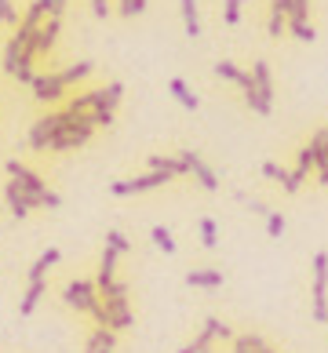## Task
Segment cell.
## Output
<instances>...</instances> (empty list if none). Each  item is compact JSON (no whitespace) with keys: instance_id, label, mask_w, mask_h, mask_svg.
I'll use <instances>...</instances> for the list:
<instances>
[{"instance_id":"20","label":"cell","mask_w":328,"mask_h":353,"mask_svg":"<svg viewBox=\"0 0 328 353\" xmlns=\"http://www.w3.org/2000/svg\"><path fill=\"white\" fill-rule=\"evenodd\" d=\"M4 201H8V208H11V215H15V219H26V215L33 212L30 201H26V193L19 190V182H11V179H8V186H4Z\"/></svg>"},{"instance_id":"1","label":"cell","mask_w":328,"mask_h":353,"mask_svg":"<svg viewBox=\"0 0 328 353\" xmlns=\"http://www.w3.org/2000/svg\"><path fill=\"white\" fill-rule=\"evenodd\" d=\"M8 179L11 182H19V190L26 193V201H30V208L37 212V208H62V197L55 190H48V182L33 172V168H26L19 161H8Z\"/></svg>"},{"instance_id":"24","label":"cell","mask_w":328,"mask_h":353,"mask_svg":"<svg viewBox=\"0 0 328 353\" xmlns=\"http://www.w3.org/2000/svg\"><path fill=\"white\" fill-rule=\"evenodd\" d=\"M212 346H215V335H212V328L204 324V328L197 332V335H193V339H190V343L182 346L179 353H212Z\"/></svg>"},{"instance_id":"31","label":"cell","mask_w":328,"mask_h":353,"mask_svg":"<svg viewBox=\"0 0 328 353\" xmlns=\"http://www.w3.org/2000/svg\"><path fill=\"white\" fill-rule=\"evenodd\" d=\"M146 4H150V0H121V4H117V15H121V19H135V15L146 11Z\"/></svg>"},{"instance_id":"21","label":"cell","mask_w":328,"mask_h":353,"mask_svg":"<svg viewBox=\"0 0 328 353\" xmlns=\"http://www.w3.org/2000/svg\"><path fill=\"white\" fill-rule=\"evenodd\" d=\"M168 91H172V99L179 102L182 110H197V106H201V99L193 95V88L182 81V77H172V81H168Z\"/></svg>"},{"instance_id":"36","label":"cell","mask_w":328,"mask_h":353,"mask_svg":"<svg viewBox=\"0 0 328 353\" xmlns=\"http://www.w3.org/2000/svg\"><path fill=\"white\" fill-rule=\"evenodd\" d=\"M288 30V15H281V11H270V22H267V33L270 37H281Z\"/></svg>"},{"instance_id":"22","label":"cell","mask_w":328,"mask_h":353,"mask_svg":"<svg viewBox=\"0 0 328 353\" xmlns=\"http://www.w3.org/2000/svg\"><path fill=\"white\" fill-rule=\"evenodd\" d=\"M179 11H182V30L186 37H201V11H197V0H179Z\"/></svg>"},{"instance_id":"35","label":"cell","mask_w":328,"mask_h":353,"mask_svg":"<svg viewBox=\"0 0 328 353\" xmlns=\"http://www.w3.org/2000/svg\"><path fill=\"white\" fill-rule=\"evenodd\" d=\"M204 324L212 328V335H215V339H230V343H233V328H230L226 321H219V317H204Z\"/></svg>"},{"instance_id":"34","label":"cell","mask_w":328,"mask_h":353,"mask_svg":"<svg viewBox=\"0 0 328 353\" xmlns=\"http://www.w3.org/2000/svg\"><path fill=\"white\" fill-rule=\"evenodd\" d=\"M288 22H310V0H292V11H288Z\"/></svg>"},{"instance_id":"13","label":"cell","mask_w":328,"mask_h":353,"mask_svg":"<svg viewBox=\"0 0 328 353\" xmlns=\"http://www.w3.org/2000/svg\"><path fill=\"white\" fill-rule=\"evenodd\" d=\"M215 77H219V81H226V84H238L241 91L252 84V70H241L238 62H230V59H219L215 62Z\"/></svg>"},{"instance_id":"38","label":"cell","mask_w":328,"mask_h":353,"mask_svg":"<svg viewBox=\"0 0 328 353\" xmlns=\"http://www.w3.org/2000/svg\"><path fill=\"white\" fill-rule=\"evenodd\" d=\"M233 353H255V346H252V332H248V335H233Z\"/></svg>"},{"instance_id":"7","label":"cell","mask_w":328,"mask_h":353,"mask_svg":"<svg viewBox=\"0 0 328 353\" xmlns=\"http://www.w3.org/2000/svg\"><path fill=\"white\" fill-rule=\"evenodd\" d=\"M121 99H124V84H121V81H110L106 88H99V102H95V110H91V121H95V128H110V124H113Z\"/></svg>"},{"instance_id":"15","label":"cell","mask_w":328,"mask_h":353,"mask_svg":"<svg viewBox=\"0 0 328 353\" xmlns=\"http://www.w3.org/2000/svg\"><path fill=\"white\" fill-rule=\"evenodd\" d=\"M44 295H48V281H26V292L19 299V317H30V313L41 306Z\"/></svg>"},{"instance_id":"4","label":"cell","mask_w":328,"mask_h":353,"mask_svg":"<svg viewBox=\"0 0 328 353\" xmlns=\"http://www.w3.org/2000/svg\"><path fill=\"white\" fill-rule=\"evenodd\" d=\"M62 303L70 306L73 313H88L99 306V288H95V281H84V277H73V281H66V288H62Z\"/></svg>"},{"instance_id":"2","label":"cell","mask_w":328,"mask_h":353,"mask_svg":"<svg viewBox=\"0 0 328 353\" xmlns=\"http://www.w3.org/2000/svg\"><path fill=\"white\" fill-rule=\"evenodd\" d=\"M66 110V106H62ZM99 128H95V121H91V113H70L66 110V124L59 128V135L51 139V146H48V153H70V150H81V146H88L91 142V135H95Z\"/></svg>"},{"instance_id":"40","label":"cell","mask_w":328,"mask_h":353,"mask_svg":"<svg viewBox=\"0 0 328 353\" xmlns=\"http://www.w3.org/2000/svg\"><path fill=\"white\" fill-rule=\"evenodd\" d=\"M270 11H281V15H288V11H292V0H270Z\"/></svg>"},{"instance_id":"37","label":"cell","mask_w":328,"mask_h":353,"mask_svg":"<svg viewBox=\"0 0 328 353\" xmlns=\"http://www.w3.org/2000/svg\"><path fill=\"white\" fill-rule=\"evenodd\" d=\"M267 233H270V237H281V233H284V215L281 212L267 215Z\"/></svg>"},{"instance_id":"29","label":"cell","mask_w":328,"mask_h":353,"mask_svg":"<svg viewBox=\"0 0 328 353\" xmlns=\"http://www.w3.org/2000/svg\"><path fill=\"white\" fill-rule=\"evenodd\" d=\"M259 172H262V179H270V182H281V186L288 182V168H281L278 161H262V168H259Z\"/></svg>"},{"instance_id":"3","label":"cell","mask_w":328,"mask_h":353,"mask_svg":"<svg viewBox=\"0 0 328 353\" xmlns=\"http://www.w3.org/2000/svg\"><path fill=\"white\" fill-rule=\"evenodd\" d=\"M310 317L328 324V252L310 259Z\"/></svg>"},{"instance_id":"25","label":"cell","mask_w":328,"mask_h":353,"mask_svg":"<svg viewBox=\"0 0 328 353\" xmlns=\"http://www.w3.org/2000/svg\"><path fill=\"white\" fill-rule=\"evenodd\" d=\"M197 233H201V244L208 248V252H212V248H219V226H215V219H201L197 222Z\"/></svg>"},{"instance_id":"18","label":"cell","mask_w":328,"mask_h":353,"mask_svg":"<svg viewBox=\"0 0 328 353\" xmlns=\"http://www.w3.org/2000/svg\"><path fill=\"white\" fill-rule=\"evenodd\" d=\"M59 259H62L59 248H48V252H41V255H37V263L30 266V273H26V281H44V277H48V270H51V266H59Z\"/></svg>"},{"instance_id":"16","label":"cell","mask_w":328,"mask_h":353,"mask_svg":"<svg viewBox=\"0 0 328 353\" xmlns=\"http://www.w3.org/2000/svg\"><path fill=\"white\" fill-rule=\"evenodd\" d=\"M310 146L318 153V182L328 186V128H318V132L310 135Z\"/></svg>"},{"instance_id":"30","label":"cell","mask_w":328,"mask_h":353,"mask_svg":"<svg viewBox=\"0 0 328 353\" xmlns=\"http://www.w3.org/2000/svg\"><path fill=\"white\" fill-rule=\"evenodd\" d=\"M106 248H113L117 255H128L131 252V241L124 237L121 230H106Z\"/></svg>"},{"instance_id":"11","label":"cell","mask_w":328,"mask_h":353,"mask_svg":"<svg viewBox=\"0 0 328 353\" xmlns=\"http://www.w3.org/2000/svg\"><path fill=\"white\" fill-rule=\"evenodd\" d=\"M59 33H62V19H44L41 26H37V37H33V55H37V59L48 55V51L55 48Z\"/></svg>"},{"instance_id":"26","label":"cell","mask_w":328,"mask_h":353,"mask_svg":"<svg viewBox=\"0 0 328 353\" xmlns=\"http://www.w3.org/2000/svg\"><path fill=\"white\" fill-rule=\"evenodd\" d=\"M150 241L161 248L164 255H175V237H172V230H168V226H153L150 230Z\"/></svg>"},{"instance_id":"28","label":"cell","mask_w":328,"mask_h":353,"mask_svg":"<svg viewBox=\"0 0 328 353\" xmlns=\"http://www.w3.org/2000/svg\"><path fill=\"white\" fill-rule=\"evenodd\" d=\"M288 33H292L296 41H303V44H313V41H318V30H313L310 22H288Z\"/></svg>"},{"instance_id":"14","label":"cell","mask_w":328,"mask_h":353,"mask_svg":"<svg viewBox=\"0 0 328 353\" xmlns=\"http://www.w3.org/2000/svg\"><path fill=\"white\" fill-rule=\"evenodd\" d=\"M117 350V332L113 328H91L88 332V343H84V353H113Z\"/></svg>"},{"instance_id":"5","label":"cell","mask_w":328,"mask_h":353,"mask_svg":"<svg viewBox=\"0 0 328 353\" xmlns=\"http://www.w3.org/2000/svg\"><path fill=\"white\" fill-rule=\"evenodd\" d=\"M62 124H66V110H51V113H44V117H37L33 128H30V135H26V142H30V150H37V153H48L51 139L59 135V128H62Z\"/></svg>"},{"instance_id":"27","label":"cell","mask_w":328,"mask_h":353,"mask_svg":"<svg viewBox=\"0 0 328 353\" xmlns=\"http://www.w3.org/2000/svg\"><path fill=\"white\" fill-rule=\"evenodd\" d=\"M244 4H252V0H222V22H226V26H238Z\"/></svg>"},{"instance_id":"39","label":"cell","mask_w":328,"mask_h":353,"mask_svg":"<svg viewBox=\"0 0 328 353\" xmlns=\"http://www.w3.org/2000/svg\"><path fill=\"white\" fill-rule=\"evenodd\" d=\"M91 15H95V19H110V4H106V0H91Z\"/></svg>"},{"instance_id":"19","label":"cell","mask_w":328,"mask_h":353,"mask_svg":"<svg viewBox=\"0 0 328 353\" xmlns=\"http://www.w3.org/2000/svg\"><path fill=\"white\" fill-rule=\"evenodd\" d=\"M186 284H190V288H204V292H212V288H222V270H212V266L190 270V273H186Z\"/></svg>"},{"instance_id":"32","label":"cell","mask_w":328,"mask_h":353,"mask_svg":"<svg viewBox=\"0 0 328 353\" xmlns=\"http://www.w3.org/2000/svg\"><path fill=\"white\" fill-rule=\"evenodd\" d=\"M22 19H19V8L11 4V0H0V26H11V30H15Z\"/></svg>"},{"instance_id":"33","label":"cell","mask_w":328,"mask_h":353,"mask_svg":"<svg viewBox=\"0 0 328 353\" xmlns=\"http://www.w3.org/2000/svg\"><path fill=\"white\" fill-rule=\"evenodd\" d=\"M37 4H41L44 19H62V15H66V4H70V0H37Z\"/></svg>"},{"instance_id":"17","label":"cell","mask_w":328,"mask_h":353,"mask_svg":"<svg viewBox=\"0 0 328 353\" xmlns=\"http://www.w3.org/2000/svg\"><path fill=\"white\" fill-rule=\"evenodd\" d=\"M146 168H150V172H168L172 179H179V175H190L179 153H175V157H161V153H153V157H146Z\"/></svg>"},{"instance_id":"10","label":"cell","mask_w":328,"mask_h":353,"mask_svg":"<svg viewBox=\"0 0 328 353\" xmlns=\"http://www.w3.org/2000/svg\"><path fill=\"white\" fill-rule=\"evenodd\" d=\"M179 157H182V164H186V172L197 179V186H201V190H208V193H215V190H219V175H215V168H208V161H204L201 153H193V150H182Z\"/></svg>"},{"instance_id":"12","label":"cell","mask_w":328,"mask_h":353,"mask_svg":"<svg viewBox=\"0 0 328 353\" xmlns=\"http://www.w3.org/2000/svg\"><path fill=\"white\" fill-rule=\"evenodd\" d=\"M252 88L259 91L262 102H270V106H273V73H270V62L267 59H255L252 62Z\"/></svg>"},{"instance_id":"23","label":"cell","mask_w":328,"mask_h":353,"mask_svg":"<svg viewBox=\"0 0 328 353\" xmlns=\"http://www.w3.org/2000/svg\"><path fill=\"white\" fill-rule=\"evenodd\" d=\"M59 73H62L66 88H73V84H81V81H88V77L95 73V62L81 59V62H73V66H66V70H59Z\"/></svg>"},{"instance_id":"9","label":"cell","mask_w":328,"mask_h":353,"mask_svg":"<svg viewBox=\"0 0 328 353\" xmlns=\"http://www.w3.org/2000/svg\"><path fill=\"white\" fill-rule=\"evenodd\" d=\"M30 91H33L37 102H44V106H55V102L66 99V91H70V88H66L62 73H37L33 84H30Z\"/></svg>"},{"instance_id":"6","label":"cell","mask_w":328,"mask_h":353,"mask_svg":"<svg viewBox=\"0 0 328 353\" xmlns=\"http://www.w3.org/2000/svg\"><path fill=\"white\" fill-rule=\"evenodd\" d=\"M168 182H172V175H168V172H142L135 179L110 182V193H113V197H131V193H150L157 186H168Z\"/></svg>"},{"instance_id":"8","label":"cell","mask_w":328,"mask_h":353,"mask_svg":"<svg viewBox=\"0 0 328 353\" xmlns=\"http://www.w3.org/2000/svg\"><path fill=\"white\" fill-rule=\"evenodd\" d=\"M102 299V310H106V328L113 332H128L135 324V313H131L128 295H99Z\"/></svg>"}]
</instances>
